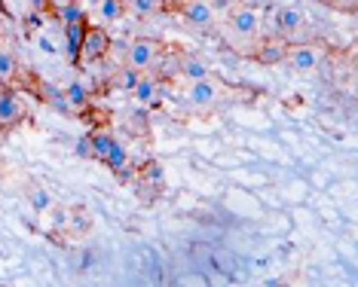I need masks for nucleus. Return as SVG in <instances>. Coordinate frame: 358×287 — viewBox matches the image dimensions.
Listing matches in <instances>:
<instances>
[{
  "instance_id": "obj_18",
  "label": "nucleus",
  "mask_w": 358,
  "mask_h": 287,
  "mask_svg": "<svg viewBox=\"0 0 358 287\" xmlns=\"http://www.w3.org/2000/svg\"><path fill=\"white\" fill-rule=\"evenodd\" d=\"M92 229V220H89L86 214V208H71L68 211V235H77V239H83V235Z\"/></svg>"
},
{
  "instance_id": "obj_16",
  "label": "nucleus",
  "mask_w": 358,
  "mask_h": 287,
  "mask_svg": "<svg viewBox=\"0 0 358 287\" xmlns=\"http://www.w3.org/2000/svg\"><path fill=\"white\" fill-rule=\"evenodd\" d=\"M126 128H129V135H135V138H150V117H148V108H135L129 110V117H126Z\"/></svg>"
},
{
  "instance_id": "obj_11",
  "label": "nucleus",
  "mask_w": 358,
  "mask_h": 287,
  "mask_svg": "<svg viewBox=\"0 0 358 287\" xmlns=\"http://www.w3.org/2000/svg\"><path fill=\"white\" fill-rule=\"evenodd\" d=\"M132 98H135L138 108H148V110L159 108V101H162V77L159 73H141L135 89H132Z\"/></svg>"
},
{
  "instance_id": "obj_22",
  "label": "nucleus",
  "mask_w": 358,
  "mask_h": 287,
  "mask_svg": "<svg viewBox=\"0 0 358 287\" xmlns=\"http://www.w3.org/2000/svg\"><path fill=\"white\" fill-rule=\"evenodd\" d=\"M99 13H101V19L113 24V22H120L126 15V3L123 0H101V6H99Z\"/></svg>"
},
{
  "instance_id": "obj_1",
  "label": "nucleus",
  "mask_w": 358,
  "mask_h": 287,
  "mask_svg": "<svg viewBox=\"0 0 358 287\" xmlns=\"http://www.w3.org/2000/svg\"><path fill=\"white\" fill-rule=\"evenodd\" d=\"M255 98L251 89H242V86H230L227 80H221L217 73H211L206 80H196V83H187L184 89V108L190 117H199V119H208L215 113H221L224 108H230L236 101H248Z\"/></svg>"
},
{
  "instance_id": "obj_17",
  "label": "nucleus",
  "mask_w": 358,
  "mask_h": 287,
  "mask_svg": "<svg viewBox=\"0 0 358 287\" xmlns=\"http://www.w3.org/2000/svg\"><path fill=\"white\" fill-rule=\"evenodd\" d=\"M25 193H28V202H31V208L37 211V214H50L52 211V196H50V190H43L40 184H28L25 186Z\"/></svg>"
},
{
  "instance_id": "obj_10",
  "label": "nucleus",
  "mask_w": 358,
  "mask_h": 287,
  "mask_svg": "<svg viewBox=\"0 0 358 287\" xmlns=\"http://www.w3.org/2000/svg\"><path fill=\"white\" fill-rule=\"evenodd\" d=\"M175 77H181L184 83H196V80H206L211 77V68L206 61L199 59V55H193V52H187V49H175Z\"/></svg>"
},
{
  "instance_id": "obj_20",
  "label": "nucleus",
  "mask_w": 358,
  "mask_h": 287,
  "mask_svg": "<svg viewBox=\"0 0 358 287\" xmlns=\"http://www.w3.org/2000/svg\"><path fill=\"white\" fill-rule=\"evenodd\" d=\"M55 19H62L64 24H71V22L86 19V13H83V6H80V3H74V0H64V3H55Z\"/></svg>"
},
{
  "instance_id": "obj_15",
  "label": "nucleus",
  "mask_w": 358,
  "mask_h": 287,
  "mask_svg": "<svg viewBox=\"0 0 358 287\" xmlns=\"http://www.w3.org/2000/svg\"><path fill=\"white\" fill-rule=\"evenodd\" d=\"M64 101H68V110H86L95 104V92L86 83L74 80V83H68V89H64Z\"/></svg>"
},
{
  "instance_id": "obj_9",
  "label": "nucleus",
  "mask_w": 358,
  "mask_h": 287,
  "mask_svg": "<svg viewBox=\"0 0 358 287\" xmlns=\"http://www.w3.org/2000/svg\"><path fill=\"white\" fill-rule=\"evenodd\" d=\"M175 15H181V22L187 28H196V31H208V28H215V22H217L208 0H184Z\"/></svg>"
},
{
  "instance_id": "obj_24",
  "label": "nucleus",
  "mask_w": 358,
  "mask_h": 287,
  "mask_svg": "<svg viewBox=\"0 0 358 287\" xmlns=\"http://www.w3.org/2000/svg\"><path fill=\"white\" fill-rule=\"evenodd\" d=\"M22 28H25V34H28V37H34V34H37V31H40V28H43V15H40V13H34V10H31V13L25 15V19H22Z\"/></svg>"
},
{
  "instance_id": "obj_13",
  "label": "nucleus",
  "mask_w": 358,
  "mask_h": 287,
  "mask_svg": "<svg viewBox=\"0 0 358 287\" xmlns=\"http://www.w3.org/2000/svg\"><path fill=\"white\" fill-rule=\"evenodd\" d=\"M132 184L138 186V193H144L150 186V196H157L162 190V184H166V175H162V165L157 159H148V162H141L135 171V180Z\"/></svg>"
},
{
  "instance_id": "obj_2",
  "label": "nucleus",
  "mask_w": 358,
  "mask_h": 287,
  "mask_svg": "<svg viewBox=\"0 0 358 287\" xmlns=\"http://www.w3.org/2000/svg\"><path fill=\"white\" fill-rule=\"evenodd\" d=\"M217 31H221L227 46L245 55L248 49L264 37V15H260V10H255V6L239 3V6H233V10L224 15V22H221V28Z\"/></svg>"
},
{
  "instance_id": "obj_6",
  "label": "nucleus",
  "mask_w": 358,
  "mask_h": 287,
  "mask_svg": "<svg viewBox=\"0 0 358 287\" xmlns=\"http://www.w3.org/2000/svg\"><path fill=\"white\" fill-rule=\"evenodd\" d=\"M324 59H328V49H324L322 43H309V40L291 43L288 46V55H285V61H288L291 71H297V73L319 71Z\"/></svg>"
},
{
  "instance_id": "obj_23",
  "label": "nucleus",
  "mask_w": 358,
  "mask_h": 287,
  "mask_svg": "<svg viewBox=\"0 0 358 287\" xmlns=\"http://www.w3.org/2000/svg\"><path fill=\"white\" fill-rule=\"evenodd\" d=\"M126 162H129V150H126V147L117 141V144H113V150H110L108 156H104V162H101V165H108V168H110V175H113V171H117V168H123Z\"/></svg>"
},
{
  "instance_id": "obj_7",
  "label": "nucleus",
  "mask_w": 358,
  "mask_h": 287,
  "mask_svg": "<svg viewBox=\"0 0 358 287\" xmlns=\"http://www.w3.org/2000/svg\"><path fill=\"white\" fill-rule=\"evenodd\" d=\"M288 40H282V37H260L255 46L245 52V59L251 61H257V64H264V68H273V64H282L285 61V55H288Z\"/></svg>"
},
{
  "instance_id": "obj_19",
  "label": "nucleus",
  "mask_w": 358,
  "mask_h": 287,
  "mask_svg": "<svg viewBox=\"0 0 358 287\" xmlns=\"http://www.w3.org/2000/svg\"><path fill=\"white\" fill-rule=\"evenodd\" d=\"M123 3H126V13H132L135 19H153V15L162 13L159 0H123Z\"/></svg>"
},
{
  "instance_id": "obj_27",
  "label": "nucleus",
  "mask_w": 358,
  "mask_h": 287,
  "mask_svg": "<svg viewBox=\"0 0 358 287\" xmlns=\"http://www.w3.org/2000/svg\"><path fill=\"white\" fill-rule=\"evenodd\" d=\"M162 3V13H178V6L184 3V0H159Z\"/></svg>"
},
{
  "instance_id": "obj_21",
  "label": "nucleus",
  "mask_w": 358,
  "mask_h": 287,
  "mask_svg": "<svg viewBox=\"0 0 358 287\" xmlns=\"http://www.w3.org/2000/svg\"><path fill=\"white\" fill-rule=\"evenodd\" d=\"M138 77H141V73H138L135 68H126L120 71V73H110V86H117V89H123V92H132L135 89V83H138Z\"/></svg>"
},
{
  "instance_id": "obj_12",
  "label": "nucleus",
  "mask_w": 358,
  "mask_h": 287,
  "mask_svg": "<svg viewBox=\"0 0 358 287\" xmlns=\"http://www.w3.org/2000/svg\"><path fill=\"white\" fill-rule=\"evenodd\" d=\"M0 86H22V68L13 52V43L0 34Z\"/></svg>"
},
{
  "instance_id": "obj_14",
  "label": "nucleus",
  "mask_w": 358,
  "mask_h": 287,
  "mask_svg": "<svg viewBox=\"0 0 358 287\" xmlns=\"http://www.w3.org/2000/svg\"><path fill=\"white\" fill-rule=\"evenodd\" d=\"M86 28H89V22H86V19L64 24V55H68V61L74 64V68H80V46H83Z\"/></svg>"
},
{
  "instance_id": "obj_28",
  "label": "nucleus",
  "mask_w": 358,
  "mask_h": 287,
  "mask_svg": "<svg viewBox=\"0 0 358 287\" xmlns=\"http://www.w3.org/2000/svg\"><path fill=\"white\" fill-rule=\"evenodd\" d=\"M40 49H43V52H50V55L55 52V46H52V40H50V37H40Z\"/></svg>"
},
{
  "instance_id": "obj_25",
  "label": "nucleus",
  "mask_w": 358,
  "mask_h": 287,
  "mask_svg": "<svg viewBox=\"0 0 358 287\" xmlns=\"http://www.w3.org/2000/svg\"><path fill=\"white\" fill-rule=\"evenodd\" d=\"M31 3V10L40 13V15H46V19H55V3L52 0H28Z\"/></svg>"
},
{
  "instance_id": "obj_3",
  "label": "nucleus",
  "mask_w": 358,
  "mask_h": 287,
  "mask_svg": "<svg viewBox=\"0 0 358 287\" xmlns=\"http://www.w3.org/2000/svg\"><path fill=\"white\" fill-rule=\"evenodd\" d=\"M166 55H169V46L157 37H135L126 46V64L135 68L138 73H159Z\"/></svg>"
},
{
  "instance_id": "obj_26",
  "label": "nucleus",
  "mask_w": 358,
  "mask_h": 287,
  "mask_svg": "<svg viewBox=\"0 0 358 287\" xmlns=\"http://www.w3.org/2000/svg\"><path fill=\"white\" fill-rule=\"evenodd\" d=\"M242 0H208V6L215 10V15H227L233 6H239Z\"/></svg>"
},
{
  "instance_id": "obj_5",
  "label": "nucleus",
  "mask_w": 358,
  "mask_h": 287,
  "mask_svg": "<svg viewBox=\"0 0 358 287\" xmlns=\"http://www.w3.org/2000/svg\"><path fill=\"white\" fill-rule=\"evenodd\" d=\"M273 34L275 37H282V40H288V43H300L306 34V15L297 10V6H275L273 10Z\"/></svg>"
},
{
  "instance_id": "obj_4",
  "label": "nucleus",
  "mask_w": 358,
  "mask_h": 287,
  "mask_svg": "<svg viewBox=\"0 0 358 287\" xmlns=\"http://www.w3.org/2000/svg\"><path fill=\"white\" fill-rule=\"evenodd\" d=\"M28 122V104L13 86H0V135H10Z\"/></svg>"
},
{
  "instance_id": "obj_8",
  "label": "nucleus",
  "mask_w": 358,
  "mask_h": 287,
  "mask_svg": "<svg viewBox=\"0 0 358 287\" xmlns=\"http://www.w3.org/2000/svg\"><path fill=\"white\" fill-rule=\"evenodd\" d=\"M113 49V40L104 28H86L83 34V46H80V64H95V61H104L108 52Z\"/></svg>"
}]
</instances>
